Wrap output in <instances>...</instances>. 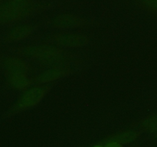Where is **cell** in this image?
I'll use <instances>...</instances> for the list:
<instances>
[{
    "mask_svg": "<svg viewBox=\"0 0 157 147\" xmlns=\"http://www.w3.org/2000/svg\"><path fill=\"white\" fill-rule=\"evenodd\" d=\"M35 5L28 1H14L0 6V22L9 23L29 15Z\"/></svg>",
    "mask_w": 157,
    "mask_h": 147,
    "instance_id": "obj_1",
    "label": "cell"
},
{
    "mask_svg": "<svg viewBox=\"0 0 157 147\" xmlns=\"http://www.w3.org/2000/svg\"><path fill=\"white\" fill-rule=\"evenodd\" d=\"M25 55L30 58L45 61L47 63L58 62L63 58L62 51L52 45L29 47L25 50Z\"/></svg>",
    "mask_w": 157,
    "mask_h": 147,
    "instance_id": "obj_2",
    "label": "cell"
},
{
    "mask_svg": "<svg viewBox=\"0 0 157 147\" xmlns=\"http://www.w3.org/2000/svg\"><path fill=\"white\" fill-rule=\"evenodd\" d=\"M46 90L43 87H35L25 92L17 103V109L23 110L36 105L45 94Z\"/></svg>",
    "mask_w": 157,
    "mask_h": 147,
    "instance_id": "obj_3",
    "label": "cell"
},
{
    "mask_svg": "<svg viewBox=\"0 0 157 147\" xmlns=\"http://www.w3.org/2000/svg\"><path fill=\"white\" fill-rule=\"evenodd\" d=\"M55 42L65 47H81L87 44V37L78 34H61L55 38Z\"/></svg>",
    "mask_w": 157,
    "mask_h": 147,
    "instance_id": "obj_4",
    "label": "cell"
},
{
    "mask_svg": "<svg viewBox=\"0 0 157 147\" xmlns=\"http://www.w3.org/2000/svg\"><path fill=\"white\" fill-rule=\"evenodd\" d=\"M82 18L71 14H63L58 15L53 20V24L55 27L67 28L79 26L82 24Z\"/></svg>",
    "mask_w": 157,
    "mask_h": 147,
    "instance_id": "obj_5",
    "label": "cell"
},
{
    "mask_svg": "<svg viewBox=\"0 0 157 147\" xmlns=\"http://www.w3.org/2000/svg\"><path fill=\"white\" fill-rule=\"evenodd\" d=\"M66 71L64 68L60 67H52L48 70H44L38 76V81L41 83L50 82L55 81L58 78L61 77L63 75L65 74Z\"/></svg>",
    "mask_w": 157,
    "mask_h": 147,
    "instance_id": "obj_6",
    "label": "cell"
},
{
    "mask_svg": "<svg viewBox=\"0 0 157 147\" xmlns=\"http://www.w3.org/2000/svg\"><path fill=\"white\" fill-rule=\"evenodd\" d=\"M33 28H32V25L29 24H21V25H18L17 27L14 28L12 31L11 32L10 38L12 40H21L23 38H27L29 35L32 34Z\"/></svg>",
    "mask_w": 157,
    "mask_h": 147,
    "instance_id": "obj_7",
    "label": "cell"
},
{
    "mask_svg": "<svg viewBox=\"0 0 157 147\" xmlns=\"http://www.w3.org/2000/svg\"><path fill=\"white\" fill-rule=\"evenodd\" d=\"M7 66L8 68H9V70H10L12 74H25L28 68L25 63L21 61V60L18 59V58H12V59L9 60L7 63Z\"/></svg>",
    "mask_w": 157,
    "mask_h": 147,
    "instance_id": "obj_8",
    "label": "cell"
},
{
    "mask_svg": "<svg viewBox=\"0 0 157 147\" xmlns=\"http://www.w3.org/2000/svg\"><path fill=\"white\" fill-rule=\"evenodd\" d=\"M137 133L134 131H125L120 134L115 135L111 138V141L119 142L121 144H126L131 142L136 139Z\"/></svg>",
    "mask_w": 157,
    "mask_h": 147,
    "instance_id": "obj_9",
    "label": "cell"
},
{
    "mask_svg": "<svg viewBox=\"0 0 157 147\" xmlns=\"http://www.w3.org/2000/svg\"><path fill=\"white\" fill-rule=\"evenodd\" d=\"M11 83L14 87L16 88L22 89L27 87L29 84V81L28 77H26L25 74L23 73H17L12 74L11 77Z\"/></svg>",
    "mask_w": 157,
    "mask_h": 147,
    "instance_id": "obj_10",
    "label": "cell"
},
{
    "mask_svg": "<svg viewBox=\"0 0 157 147\" xmlns=\"http://www.w3.org/2000/svg\"><path fill=\"white\" fill-rule=\"evenodd\" d=\"M146 130L151 132H157V115L147 118L143 123Z\"/></svg>",
    "mask_w": 157,
    "mask_h": 147,
    "instance_id": "obj_11",
    "label": "cell"
},
{
    "mask_svg": "<svg viewBox=\"0 0 157 147\" xmlns=\"http://www.w3.org/2000/svg\"><path fill=\"white\" fill-rule=\"evenodd\" d=\"M142 1L149 9L157 12V0H142Z\"/></svg>",
    "mask_w": 157,
    "mask_h": 147,
    "instance_id": "obj_12",
    "label": "cell"
},
{
    "mask_svg": "<svg viewBox=\"0 0 157 147\" xmlns=\"http://www.w3.org/2000/svg\"><path fill=\"white\" fill-rule=\"evenodd\" d=\"M105 147H123L122 144L119 143V142H114V141H110V142L106 145Z\"/></svg>",
    "mask_w": 157,
    "mask_h": 147,
    "instance_id": "obj_13",
    "label": "cell"
},
{
    "mask_svg": "<svg viewBox=\"0 0 157 147\" xmlns=\"http://www.w3.org/2000/svg\"><path fill=\"white\" fill-rule=\"evenodd\" d=\"M94 147H104V146H102V145H94Z\"/></svg>",
    "mask_w": 157,
    "mask_h": 147,
    "instance_id": "obj_14",
    "label": "cell"
},
{
    "mask_svg": "<svg viewBox=\"0 0 157 147\" xmlns=\"http://www.w3.org/2000/svg\"><path fill=\"white\" fill-rule=\"evenodd\" d=\"M16 1H25V0H16Z\"/></svg>",
    "mask_w": 157,
    "mask_h": 147,
    "instance_id": "obj_15",
    "label": "cell"
}]
</instances>
